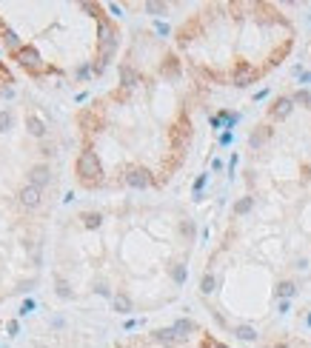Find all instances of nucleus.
<instances>
[{"label":"nucleus","mask_w":311,"mask_h":348,"mask_svg":"<svg viewBox=\"0 0 311 348\" xmlns=\"http://www.w3.org/2000/svg\"><path fill=\"white\" fill-rule=\"evenodd\" d=\"M77 174H80V180L86 186H97L103 180V166H100V160H97V154L92 149H86L77 157Z\"/></svg>","instance_id":"1"},{"label":"nucleus","mask_w":311,"mask_h":348,"mask_svg":"<svg viewBox=\"0 0 311 348\" xmlns=\"http://www.w3.org/2000/svg\"><path fill=\"white\" fill-rule=\"evenodd\" d=\"M97 29H100V37H97V43H100V66H97V69H103L106 60L112 58L115 49H117V32L109 26V20H103V17H100V26H97Z\"/></svg>","instance_id":"2"},{"label":"nucleus","mask_w":311,"mask_h":348,"mask_svg":"<svg viewBox=\"0 0 311 348\" xmlns=\"http://www.w3.org/2000/svg\"><path fill=\"white\" fill-rule=\"evenodd\" d=\"M17 63H20L26 71H32V74H37V71L43 69V60L37 55V49H32V46H23L17 52Z\"/></svg>","instance_id":"3"},{"label":"nucleus","mask_w":311,"mask_h":348,"mask_svg":"<svg viewBox=\"0 0 311 348\" xmlns=\"http://www.w3.org/2000/svg\"><path fill=\"white\" fill-rule=\"evenodd\" d=\"M52 183V172H49V166L46 163H40V166H32L29 169V186H35V188H43Z\"/></svg>","instance_id":"4"},{"label":"nucleus","mask_w":311,"mask_h":348,"mask_svg":"<svg viewBox=\"0 0 311 348\" xmlns=\"http://www.w3.org/2000/svg\"><path fill=\"white\" fill-rule=\"evenodd\" d=\"M126 183L131 188H146V186H151V177H149V172H143V169H131V172L126 174Z\"/></svg>","instance_id":"5"},{"label":"nucleus","mask_w":311,"mask_h":348,"mask_svg":"<svg viewBox=\"0 0 311 348\" xmlns=\"http://www.w3.org/2000/svg\"><path fill=\"white\" fill-rule=\"evenodd\" d=\"M257 80V71L251 69V66H246V63H240L237 66V74H234V86H249V83Z\"/></svg>","instance_id":"6"},{"label":"nucleus","mask_w":311,"mask_h":348,"mask_svg":"<svg viewBox=\"0 0 311 348\" xmlns=\"http://www.w3.org/2000/svg\"><path fill=\"white\" fill-rule=\"evenodd\" d=\"M26 131H29L32 137H43V134H46V123H43L37 115H26Z\"/></svg>","instance_id":"7"},{"label":"nucleus","mask_w":311,"mask_h":348,"mask_svg":"<svg viewBox=\"0 0 311 348\" xmlns=\"http://www.w3.org/2000/svg\"><path fill=\"white\" fill-rule=\"evenodd\" d=\"M20 203H23L26 209H35L37 203H40V188H35V186L20 188Z\"/></svg>","instance_id":"8"},{"label":"nucleus","mask_w":311,"mask_h":348,"mask_svg":"<svg viewBox=\"0 0 311 348\" xmlns=\"http://www.w3.org/2000/svg\"><path fill=\"white\" fill-rule=\"evenodd\" d=\"M3 43H6V46L12 49L14 55H17V52H20V49H23V43H20V37L14 35L12 29H3Z\"/></svg>","instance_id":"9"},{"label":"nucleus","mask_w":311,"mask_h":348,"mask_svg":"<svg viewBox=\"0 0 311 348\" xmlns=\"http://www.w3.org/2000/svg\"><path fill=\"white\" fill-rule=\"evenodd\" d=\"M188 331H194V323H191V320H177V323H174V334H177V340L188 337Z\"/></svg>","instance_id":"10"},{"label":"nucleus","mask_w":311,"mask_h":348,"mask_svg":"<svg viewBox=\"0 0 311 348\" xmlns=\"http://www.w3.org/2000/svg\"><path fill=\"white\" fill-rule=\"evenodd\" d=\"M120 77H123V86H128V89L137 86V71L131 69V66H123V69H120Z\"/></svg>","instance_id":"11"},{"label":"nucleus","mask_w":311,"mask_h":348,"mask_svg":"<svg viewBox=\"0 0 311 348\" xmlns=\"http://www.w3.org/2000/svg\"><path fill=\"white\" fill-rule=\"evenodd\" d=\"M288 112H291V100H288V97H283V100H277V106L271 109V115H274L277 120H280V117H286Z\"/></svg>","instance_id":"12"},{"label":"nucleus","mask_w":311,"mask_h":348,"mask_svg":"<svg viewBox=\"0 0 311 348\" xmlns=\"http://www.w3.org/2000/svg\"><path fill=\"white\" fill-rule=\"evenodd\" d=\"M55 291H58V297H60V300H69V297H71L69 283H66L63 277H58V280H55Z\"/></svg>","instance_id":"13"},{"label":"nucleus","mask_w":311,"mask_h":348,"mask_svg":"<svg viewBox=\"0 0 311 348\" xmlns=\"http://www.w3.org/2000/svg\"><path fill=\"white\" fill-rule=\"evenodd\" d=\"M115 311H120V314L131 311V300H128L126 294H117V297H115Z\"/></svg>","instance_id":"14"},{"label":"nucleus","mask_w":311,"mask_h":348,"mask_svg":"<svg viewBox=\"0 0 311 348\" xmlns=\"http://www.w3.org/2000/svg\"><path fill=\"white\" fill-rule=\"evenodd\" d=\"M157 340L163 346H172V343H177V334H174V328H163V331H157Z\"/></svg>","instance_id":"15"},{"label":"nucleus","mask_w":311,"mask_h":348,"mask_svg":"<svg viewBox=\"0 0 311 348\" xmlns=\"http://www.w3.org/2000/svg\"><path fill=\"white\" fill-rule=\"evenodd\" d=\"M83 223H86V229H97L100 226V214H83Z\"/></svg>","instance_id":"16"},{"label":"nucleus","mask_w":311,"mask_h":348,"mask_svg":"<svg viewBox=\"0 0 311 348\" xmlns=\"http://www.w3.org/2000/svg\"><path fill=\"white\" fill-rule=\"evenodd\" d=\"M237 337H240V340H254V328H249V325H240V328H237Z\"/></svg>","instance_id":"17"},{"label":"nucleus","mask_w":311,"mask_h":348,"mask_svg":"<svg viewBox=\"0 0 311 348\" xmlns=\"http://www.w3.org/2000/svg\"><path fill=\"white\" fill-rule=\"evenodd\" d=\"M277 294H280V297H291V294H294V283H280Z\"/></svg>","instance_id":"18"},{"label":"nucleus","mask_w":311,"mask_h":348,"mask_svg":"<svg viewBox=\"0 0 311 348\" xmlns=\"http://www.w3.org/2000/svg\"><path fill=\"white\" fill-rule=\"evenodd\" d=\"M251 209V197H243L240 203H237V206H234V211H237V214H246V211Z\"/></svg>","instance_id":"19"},{"label":"nucleus","mask_w":311,"mask_h":348,"mask_svg":"<svg viewBox=\"0 0 311 348\" xmlns=\"http://www.w3.org/2000/svg\"><path fill=\"white\" fill-rule=\"evenodd\" d=\"M172 277H174V283H183V280H186V266H174L172 268Z\"/></svg>","instance_id":"20"},{"label":"nucleus","mask_w":311,"mask_h":348,"mask_svg":"<svg viewBox=\"0 0 311 348\" xmlns=\"http://www.w3.org/2000/svg\"><path fill=\"white\" fill-rule=\"evenodd\" d=\"M9 126H12V115L9 112H0V131H6Z\"/></svg>","instance_id":"21"},{"label":"nucleus","mask_w":311,"mask_h":348,"mask_svg":"<svg viewBox=\"0 0 311 348\" xmlns=\"http://www.w3.org/2000/svg\"><path fill=\"white\" fill-rule=\"evenodd\" d=\"M200 289L206 291V294H208V291H214V277H211V274H206V277H203V283H200Z\"/></svg>","instance_id":"22"},{"label":"nucleus","mask_w":311,"mask_h":348,"mask_svg":"<svg viewBox=\"0 0 311 348\" xmlns=\"http://www.w3.org/2000/svg\"><path fill=\"white\" fill-rule=\"evenodd\" d=\"M32 308H35V300H26L23 305H20V314H29Z\"/></svg>","instance_id":"23"},{"label":"nucleus","mask_w":311,"mask_h":348,"mask_svg":"<svg viewBox=\"0 0 311 348\" xmlns=\"http://www.w3.org/2000/svg\"><path fill=\"white\" fill-rule=\"evenodd\" d=\"M146 9L149 12H166V6H160V3H146Z\"/></svg>","instance_id":"24"},{"label":"nucleus","mask_w":311,"mask_h":348,"mask_svg":"<svg viewBox=\"0 0 311 348\" xmlns=\"http://www.w3.org/2000/svg\"><path fill=\"white\" fill-rule=\"evenodd\" d=\"M6 331H9V334H17V331H20V325H17V320H12V323L6 325Z\"/></svg>","instance_id":"25"},{"label":"nucleus","mask_w":311,"mask_h":348,"mask_svg":"<svg viewBox=\"0 0 311 348\" xmlns=\"http://www.w3.org/2000/svg\"><path fill=\"white\" fill-rule=\"evenodd\" d=\"M77 77H80V80L83 77H89V66H80V69H77Z\"/></svg>","instance_id":"26"},{"label":"nucleus","mask_w":311,"mask_h":348,"mask_svg":"<svg viewBox=\"0 0 311 348\" xmlns=\"http://www.w3.org/2000/svg\"><path fill=\"white\" fill-rule=\"evenodd\" d=\"M206 348H226V346H220V343H206Z\"/></svg>","instance_id":"27"},{"label":"nucleus","mask_w":311,"mask_h":348,"mask_svg":"<svg viewBox=\"0 0 311 348\" xmlns=\"http://www.w3.org/2000/svg\"><path fill=\"white\" fill-rule=\"evenodd\" d=\"M37 348H46V346H37Z\"/></svg>","instance_id":"28"},{"label":"nucleus","mask_w":311,"mask_h":348,"mask_svg":"<svg viewBox=\"0 0 311 348\" xmlns=\"http://www.w3.org/2000/svg\"><path fill=\"white\" fill-rule=\"evenodd\" d=\"M277 348H283V346H277Z\"/></svg>","instance_id":"29"}]
</instances>
